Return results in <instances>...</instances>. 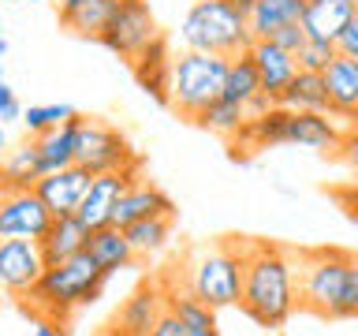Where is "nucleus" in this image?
Masks as SVG:
<instances>
[{"label": "nucleus", "instance_id": "31", "mask_svg": "<svg viewBox=\"0 0 358 336\" xmlns=\"http://www.w3.org/2000/svg\"><path fill=\"white\" fill-rule=\"evenodd\" d=\"M71 116H78V108L64 105V101H52V105H30L22 112V123H27V134H45V131L67 123Z\"/></svg>", "mask_w": 358, "mask_h": 336}, {"label": "nucleus", "instance_id": "8", "mask_svg": "<svg viewBox=\"0 0 358 336\" xmlns=\"http://www.w3.org/2000/svg\"><path fill=\"white\" fill-rule=\"evenodd\" d=\"M78 164H86L94 176L134 172V168H142V157L131 150L127 134H120L116 127H108V123L86 116L83 131H78Z\"/></svg>", "mask_w": 358, "mask_h": 336}, {"label": "nucleus", "instance_id": "5", "mask_svg": "<svg viewBox=\"0 0 358 336\" xmlns=\"http://www.w3.org/2000/svg\"><path fill=\"white\" fill-rule=\"evenodd\" d=\"M179 41H183V49L239 56L250 52L254 34L250 19L243 11H235L228 0H194L183 22H179Z\"/></svg>", "mask_w": 358, "mask_h": 336}, {"label": "nucleus", "instance_id": "23", "mask_svg": "<svg viewBox=\"0 0 358 336\" xmlns=\"http://www.w3.org/2000/svg\"><path fill=\"white\" fill-rule=\"evenodd\" d=\"M90 232L83 220L75 217H56L52 220V228H49V235L41 239V251H45V258H49V265H60V262H71V258H78V254H86V246H90Z\"/></svg>", "mask_w": 358, "mask_h": 336}, {"label": "nucleus", "instance_id": "22", "mask_svg": "<svg viewBox=\"0 0 358 336\" xmlns=\"http://www.w3.org/2000/svg\"><path fill=\"white\" fill-rule=\"evenodd\" d=\"M329 83V101H332V116L347 120V127L358 123V60L355 56H336L324 71Z\"/></svg>", "mask_w": 358, "mask_h": 336}, {"label": "nucleus", "instance_id": "29", "mask_svg": "<svg viewBox=\"0 0 358 336\" xmlns=\"http://www.w3.org/2000/svg\"><path fill=\"white\" fill-rule=\"evenodd\" d=\"M172 224H176V217H145V220L127 224L123 232H127L134 254H138V258H153V254H161L168 246V239H172Z\"/></svg>", "mask_w": 358, "mask_h": 336}, {"label": "nucleus", "instance_id": "16", "mask_svg": "<svg viewBox=\"0 0 358 336\" xmlns=\"http://www.w3.org/2000/svg\"><path fill=\"white\" fill-rule=\"evenodd\" d=\"M343 142V127H336L332 112H291L287 116V146L332 157Z\"/></svg>", "mask_w": 358, "mask_h": 336}, {"label": "nucleus", "instance_id": "37", "mask_svg": "<svg viewBox=\"0 0 358 336\" xmlns=\"http://www.w3.org/2000/svg\"><path fill=\"white\" fill-rule=\"evenodd\" d=\"M332 198L340 202V209L347 213V217L358 220V183H351V187H336V190H332Z\"/></svg>", "mask_w": 358, "mask_h": 336}, {"label": "nucleus", "instance_id": "15", "mask_svg": "<svg viewBox=\"0 0 358 336\" xmlns=\"http://www.w3.org/2000/svg\"><path fill=\"white\" fill-rule=\"evenodd\" d=\"M131 75L134 83H138L145 94H150L153 101H161V105L172 108V75H176V56L172 49H168V38L161 34L150 49H145L138 60L131 64Z\"/></svg>", "mask_w": 358, "mask_h": 336}, {"label": "nucleus", "instance_id": "7", "mask_svg": "<svg viewBox=\"0 0 358 336\" xmlns=\"http://www.w3.org/2000/svg\"><path fill=\"white\" fill-rule=\"evenodd\" d=\"M157 38H161V27H157L150 0H120L108 30L101 34V45H105L108 52H116L120 60L134 64Z\"/></svg>", "mask_w": 358, "mask_h": 336}, {"label": "nucleus", "instance_id": "41", "mask_svg": "<svg viewBox=\"0 0 358 336\" xmlns=\"http://www.w3.org/2000/svg\"><path fill=\"white\" fill-rule=\"evenodd\" d=\"M78 4H83V0H60V15H67V11H75Z\"/></svg>", "mask_w": 358, "mask_h": 336}, {"label": "nucleus", "instance_id": "20", "mask_svg": "<svg viewBox=\"0 0 358 336\" xmlns=\"http://www.w3.org/2000/svg\"><path fill=\"white\" fill-rule=\"evenodd\" d=\"M358 4L355 0H306V11H302V27L313 41H329L336 45L340 34L347 30V22L355 19Z\"/></svg>", "mask_w": 358, "mask_h": 336}, {"label": "nucleus", "instance_id": "10", "mask_svg": "<svg viewBox=\"0 0 358 336\" xmlns=\"http://www.w3.org/2000/svg\"><path fill=\"white\" fill-rule=\"evenodd\" d=\"M49 273V258H45L38 239H4L0 243V284L11 299L30 295Z\"/></svg>", "mask_w": 358, "mask_h": 336}, {"label": "nucleus", "instance_id": "28", "mask_svg": "<svg viewBox=\"0 0 358 336\" xmlns=\"http://www.w3.org/2000/svg\"><path fill=\"white\" fill-rule=\"evenodd\" d=\"M41 176H45V164H41L38 142L27 139V142H19L15 150H8V157H4V176H0V187L30 190V187H38V179H41Z\"/></svg>", "mask_w": 358, "mask_h": 336}, {"label": "nucleus", "instance_id": "1", "mask_svg": "<svg viewBox=\"0 0 358 336\" xmlns=\"http://www.w3.org/2000/svg\"><path fill=\"white\" fill-rule=\"evenodd\" d=\"M239 310L262 329H284L299 310L295 254L265 239H246V280Z\"/></svg>", "mask_w": 358, "mask_h": 336}, {"label": "nucleus", "instance_id": "11", "mask_svg": "<svg viewBox=\"0 0 358 336\" xmlns=\"http://www.w3.org/2000/svg\"><path fill=\"white\" fill-rule=\"evenodd\" d=\"M164 310H168V284L164 280H145L142 288H134L123 299V307L108 329H116L120 336H150L157 321L164 318Z\"/></svg>", "mask_w": 358, "mask_h": 336}, {"label": "nucleus", "instance_id": "6", "mask_svg": "<svg viewBox=\"0 0 358 336\" xmlns=\"http://www.w3.org/2000/svg\"><path fill=\"white\" fill-rule=\"evenodd\" d=\"M228 67L231 56L220 52H198V49H183L176 56V75H172V108L183 120L194 123L213 101L224 97L228 86Z\"/></svg>", "mask_w": 358, "mask_h": 336}, {"label": "nucleus", "instance_id": "44", "mask_svg": "<svg viewBox=\"0 0 358 336\" xmlns=\"http://www.w3.org/2000/svg\"><path fill=\"white\" fill-rule=\"evenodd\" d=\"M355 4H358V0H355Z\"/></svg>", "mask_w": 358, "mask_h": 336}, {"label": "nucleus", "instance_id": "21", "mask_svg": "<svg viewBox=\"0 0 358 336\" xmlns=\"http://www.w3.org/2000/svg\"><path fill=\"white\" fill-rule=\"evenodd\" d=\"M83 120H86V116L78 112V116H71L67 123H60V127H52V131H45V134H30V139L38 142L45 176L78 164V131H83Z\"/></svg>", "mask_w": 358, "mask_h": 336}, {"label": "nucleus", "instance_id": "32", "mask_svg": "<svg viewBox=\"0 0 358 336\" xmlns=\"http://www.w3.org/2000/svg\"><path fill=\"white\" fill-rule=\"evenodd\" d=\"M336 56H340V49H336V45H329V41H306L302 45V52H299V67L302 71H329V64L336 60Z\"/></svg>", "mask_w": 358, "mask_h": 336}, {"label": "nucleus", "instance_id": "3", "mask_svg": "<svg viewBox=\"0 0 358 336\" xmlns=\"http://www.w3.org/2000/svg\"><path fill=\"white\" fill-rule=\"evenodd\" d=\"M295 269H299V310L324 321H343L358 258L336 251V246H317V251L295 254Z\"/></svg>", "mask_w": 358, "mask_h": 336}, {"label": "nucleus", "instance_id": "30", "mask_svg": "<svg viewBox=\"0 0 358 336\" xmlns=\"http://www.w3.org/2000/svg\"><path fill=\"white\" fill-rule=\"evenodd\" d=\"M250 120V112H246V105H239V101H228V97H220V101H213V105L201 112V116L194 120L198 127H206L213 134H220V139H235V134L243 131V123Z\"/></svg>", "mask_w": 358, "mask_h": 336}, {"label": "nucleus", "instance_id": "12", "mask_svg": "<svg viewBox=\"0 0 358 336\" xmlns=\"http://www.w3.org/2000/svg\"><path fill=\"white\" fill-rule=\"evenodd\" d=\"M287 116L291 108L284 105H273L265 112H257L243 123V131L231 139V161H250L254 153H265V150H276V146H287Z\"/></svg>", "mask_w": 358, "mask_h": 336}, {"label": "nucleus", "instance_id": "36", "mask_svg": "<svg viewBox=\"0 0 358 336\" xmlns=\"http://www.w3.org/2000/svg\"><path fill=\"white\" fill-rule=\"evenodd\" d=\"M150 336H187V325H183V318H179L172 307H168V310H164V318L157 321V329H153Z\"/></svg>", "mask_w": 358, "mask_h": 336}, {"label": "nucleus", "instance_id": "43", "mask_svg": "<svg viewBox=\"0 0 358 336\" xmlns=\"http://www.w3.org/2000/svg\"><path fill=\"white\" fill-rule=\"evenodd\" d=\"M34 4H38V0H34Z\"/></svg>", "mask_w": 358, "mask_h": 336}, {"label": "nucleus", "instance_id": "39", "mask_svg": "<svg viewBox=\"0 0 358 336\" xmlns=\"http://www.w3.org/2000/svg\"><path fill=\"white\" fill-rule=\"evenodd\" d=\"M34 336H64L56 321H34Z\"/></svg>", "mask_w": 358, "mask_h": 336}, {"label": "nucleus", "instance_id": "18", "mask_svg": "<svg viewBox=\"0 0 358 336\" xmlns=\"http://www.w3.org/2000/svg\"><path fill=\"white\" fill-rule=\"evenodd\" d=\"M145 217H176V202L164 195L157 183H150V179H134L131 190L120 198L116 206V217H112V224L116 228H127V224L134 220H145Z\"/></svg>", "mask_w": 358, "mask_h": 336}, {"label": "nucleus", "instance_id": "33", "mask_svg": "<svg viewBox=\"0 0 358 336\" xmlns=\"http://www.w3.org/2000/svg\"><path fill=\"white\" fill-rule=\"evenodd\" d=\"M332 157L347 168L351 183H358V123H351V127L343 131V142H340V150H336Z\"/></svg>", "mask_w": 358, "mask_h": 336}, {"label": "nucleus", "instance_id": "4", "mask_svg": "<svg viewBox=\"0 0 358 336\" xmlns=\"http://www.w3.org/2000/svg\"><path fill=\"white\" fill-rule=\"evenodd\" d=\"M246 280V239H220L190 258L187 265V288L213 310L239 307Z\"/></svg>", "mask_w": 358, "mask_h": 336}, {"label": "nucleus", "instance_id": "40", "mask_svg": "<svg viewBox=\"0 0 358 336\" xmlns=\"http://www.w3.org/2000/svg\"><path fill=\"white\" fill-rule=\"evenodd\" d=\"M228 4H231L235 11H243L246 19H250V11H254V4H257V0H228Z\"/></svg>", "mask_w": 358, "mask_h": 336}, {"label": "nucleus", "instance_id": "26", "mask_svg": "<svg viewBox=\"0 0 358 336\" xmlns=\"http://www.w3.org/2000/svg\"><path fill=\"white\" fill-rule=\"evenodd\" d=\"M120 0H83L75 11L60 15V27L78 34V38H90V41H101V34L108 30L112 15H116Z\"/></svg>", "mask_w": 358, "mask_h": 336}, {"label": "nucleus", "instance_id": "34", "mask_svg": "<svg viewBox=\"0 0 358 336\" xmlns=\"http://www.w3.org/2000/svg\"><path fill=\"white\" fill-rule=\"evenodd\" d=\"M273 41L280 45V49H287V52H302V45L310 41V34H306V27H302V22H291V27H284V30H276L273 34Z\"/></svg>", "mask_w": 358, "mask_h": 336}, {"label": "nucleus", "instance_id": "19", "mask_svg": "<svg viewBox=\"0 0 358 336\" xmlns=\"http://www.w3.org/2000/svg\"><path fill=\"white\" fill-rule=\"evenodd\" d=\"M224 97L246 105V112H250V116H257V112H265V108H273V101H268V94H265V83H262V71H257V64H254L250 52L231 56Z\"/></svg>", "mask_w": 358, "mask_h": 336}, {"label": "nucleus", "instance_id": "35", "mask_svg": "<svg viewBox=\"0 0 358 336\" xmlns=\"http://www.w3.org/2000/svg\"><path fill=\"white\" fill-rule=\"evenodd\" d=\"M22 108L19 105V97H15V90H11L8 83H0V120L4 123H15V120H22Z\"/></svg>", "mask_w": 358, "mask_h": 336}, {"label": "nucleus", "instance_id": "2", "mask_svg": "<svg viewBox=\"0 0 358 336\" xmlns=\"http://www.w3.org/2000/svg\"><path fill=\"white\" fill-rule=\"evenodd\" d=\"M108 273L101 269L90 254H78L71 262L49 265V273L41 276V284L30 295L15 299L19 310H27L34 321H56L64 325L75 310L97 302V295L105 291Z\"/></svg>", "mask_w": 358, "mask_h": 336}, {"label": "nucleus", "instance_id": "9", "mask_svg": "<svg viewBox=\"0 0 358 336\" xmlns=\"http://www.w3.org/2000/svg\"><path fill=\"white\" fill-rule=\"evenodd\" d=\"M56 213L45 206L38 190L0 187V239H45Z\"/></svg>", "mask_w": 358, "mask_h": 336}, {"label": "nucleus", "instance_id": "24", "mask_svg": "<svg viewBox=\"0 0 358 336\" xmlns=\"http://www.w3.org/2000/svg\"><path fill=\"white\" fill-rule=\"evenodd\" d=\"M86 254L94 258V262L105 269L108 276H116L120 269H127V265L138 262V254H134V246H131V239H127V232L116 228V224H108V228H97L94 235H90Z\"/></svg>", "mask_w": 358, "mask_h": 336}, {"label": "nucleus", "instance_id": "13", "mask_svg": "<svg viewBox=\"0 0 358 336\" xmlns=\"http://www.w3.org/2000/svg\"><path fill=\"white\" fill-rule=\"evenodd\" d=\"M138 172L142 168H134V172H101V176H94V183H90V190H86V198H83V206H78L75 217L83 220L90 232L108 228L112 217H116L120 198L131 190V183L138 179Z\"/></svg>", "mask_w": 358, "mask_h": 336}, {"label": "nucleus", "instance_id": "27", "mask_svg": "<svg viewBox=\"0 0 358 336\" xmlns=\"http://www.w3.org/2000/svg\"><path fill=\"white\" fill-rule=\"evenodd\" d=\"M302 11H306V0H257L250 11V34L257 38H273L276 30L291 27V22H302Z\"/></svg>", "mask_w": 358, "mask_h": 336}, {"label": "nucleus", "instance_id": "17", "mask_svg": "<svg viewBox=\"0 0 358 336\" xmlns=\"http://www.w3.org/2000/svg\"><path fill=\"white\" fill-rule=\"evenodd\" d=\"M250 56L257 64V71H262V83H265V94L273 105H280V97H284V90L291 86V78H295L302 67H299V56L280 49L273 38H257L250 45Z\"/></svg>", "mask_w": 358, "mask_h": 336}, {"label": "nucleus", "instance_id": "42", "mask_svg": "<svg viewBox=\"0 0 358 336\" xmlns=\"http://www.w3.org/2000/svg\"><path fill=\"white\" fill-rule=\"evenodd\" d=\"M105 336H120V332H116V329H105Z\"/></svg>", "mask_w": 358, "mask_h": 336}, {"label": "nucleus", "instance_id": "25", "mask_svg": "<svg viewBox=\"0 0 358 336\" xmlns=\"http://www.w3.org/2000/svg\"><path fill=\"white\" fill-rule=\"evenodd\" d=\"M280 105L291 108V112H332L324 75L321 71H299L295 78H291V86L284 90Z\"/></svg>", "mask_w": 358, "mask_h": 336}, {"label": "nucleus", "instance_id": "14", "mask_svg": "<svg viewBox=\"0 0 358 336\" xmlns=\"http://www.w3.org/2000/svg\"><path fill=\"white\" fill-rule=\"evenodd\" d=\"M90 183H94V172H90L86 164H71V168H60V172L41 176L34 190L45 198V206H49L56 217H71V213H78V206H83Z\"/></svg>", "mask_w": 358, "mask_h": 336}, {"label": "nucleus", "instance_id": "38", "mask_svg": "<svg viewBox=\"0 0 358 336\" xmlns=\"http://www.w3.org/2000/svg\"><path fill=\"white\" fill-rule=\"evenodd\" d=\"M336 49H340L343 56H355V60H358V11H355V19L347 22V30L340 34V41H336Z\"/></svg>", "mask_w": 358, "mask_h": 336}]
</instances>
